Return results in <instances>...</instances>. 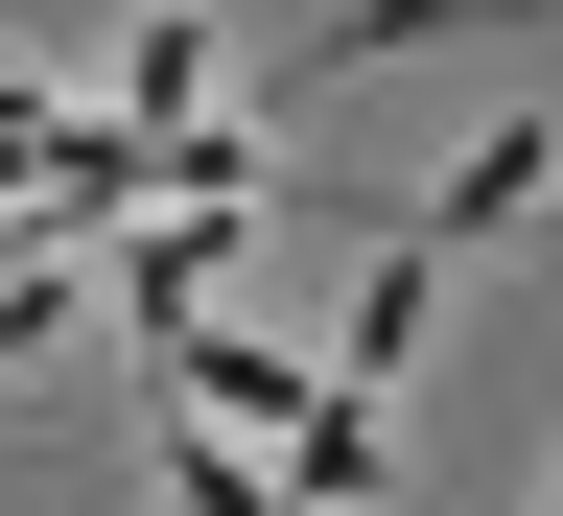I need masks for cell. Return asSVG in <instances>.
Listing matches in <instances>:
<instances>
[{
    "label": "cell",
    "instance_id": "cell-1",
    "mask_svg": "<svg viewBox=\"0 0 563 516\" xmlns=\"http://www.w3.org/2000/svg\"><path fill=\"white\" fill-rule=\"evenodd\" d=\"M446 24H563V0H329V24H306V47H282V70H258V95H235V118L282 141V118H306V95H352V70H376V47H446Z\"/></svg>",
    "mask_w": 563,
    "mask_h": 516
},
{
    "label": "cell",
    "instance_id": "cell-2",
    "mask_svg": "<svg viewBox=\"0 0 563 516\" xmlns=\"http://www.w3.org/2000/svg\"><path fill=\"white\" fill-rule=\"evenodd\" d=\"M141 447H165V516H306L258 422H211V399H165V376H141Z\"/></svg>",
    "mask_w": 563,
    "mask_h": 516
},
{
    "label": "cell",
    "instance_id": "cell-3",
    "mask_svg": "<svg viewBox=\"0 0 563 516\" xmlns=\"http://www.w3.org/2000/svg\"><path fill=\"white\" fill-rule=\"evenodd\" d=\"M282 493H306V516H352V493H399V422H376V376H329L306 422H282Z\"/></svg>",
    "mask_w": 563,
    "mask_h": 516
},
{
    "label": "cell",
    "instance_id": "cell-4",
    "mask_svg": "<svg viewBox=\"0 0 563 516\" xmlns=\"http://www.w3.org/2000/svg\"><path fill=\"white\" fill-rule=\"evenodd\" d=\"M118 118H165V141L211 118V0H141V70H118Z\"/></svg>",
    "mask_w": 563,
    "mask_h": 516
},
{
    "label": "cell",
    "instance_id": "cell-5",
    "mask_svg": "<svg viewBox=\"0 0 563 516\" xmlns=\"http://www.w3.org/2000/svg\"><path fill=\"white\" fill-rule=\"evenodd\" d=\"M540 516H563V493H540Z\"/></svg>",
    "mask_w": 563,
    "mask_h": 516
}]
</instances>
